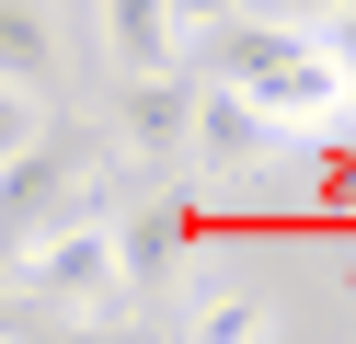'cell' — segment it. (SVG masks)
<instances>
[{"instance_id": "1", "label": "cell", "mask_w": 356, "mask_h": 344, "mask_svg": "<svg viewBox=\"0 0 356 344\" xmlns=\"http://www.w3.org/2000/svg\"><path fill=\"white\" fill-rule=\"evenodd\" d=\"M207 46H218V69H207V81L253 92V104L276 115V138H310V126H333V115H345V92H356V69L333 58L322 35H299V23H264V12H230V23H207Z\"/></svg>"}, {"instance_id": "2", "label": "cell", "mask_w": 356, "mask_h": 344, "mask_svg": "<svg viewBox=\"0 0 356 344\" xmlns=\"http://www.w3.org/2000/svg\"><path fill=\"white\" fill-rule=\"evenodd\" d=\"M127 195V149L104 126H35L24 149L0 161V264L24 241H47L58 218H81V206H115Z\"/></svg>"}, {"instance_id": "3", "label": "cell", "mask_w": 356, "mask_h": 344, "mask_svg": "<svg viewBox=\"0 0 356 344\" xmlns=\"http://www.w3.org/2000/svg\"><path fill=\"white\" fill-rule=\"evenodd\" d=\"M12 275H24V298H35V310H58V321H127V310H138L127 275H115V206L58 218L47 241L12 252Z\"/></svg>"}, {"instance_id": "4", "label": "cell", "mask_w": 356, "mask_h": 344, "mask_svg": "<svg viewBox=\"0 0 356 344\" xmlns=\"http://www.w3.org/2000/svg\"><path fill=\"white\" fill-rule=\"evenodd\" d=\"M104 138L127 149V172H172L195 149V69H127V104Z\"/></svg>"}, {"instance_id": "5", "label": "cell", "mask_w": 356, "mask_h": 344, "mask_svg": "<svg viewBox=\"0 0 356 344\" xmlns=\"http://www.w3.org/2000/svg\"><path fill=\"white\" fill-rule=\"evenodd\" d=\"M264 149H276V115L253 104V92H230V81H195V172H218V183H253L264 172Z\"/></svg>"}, {"instance_id": "6", "label": "cell", "mask_w": 356, "mask_h": 344, "mask_svg": "<svg viewBox=\"0 0 356 344\" xmlns=\"http://www.w3.org/2000/svg\"><path fill=\"white\" fill-rule=\"evenodd\" d=\"M115 275H127V298H161L172 275H184V218H172V206H138V218H127L115 206Z\"/></svg>"}, {"instance_id": "7", "label": "cell", "mask_w": 356, "mask_h": 344, "mask_svg": "<svg viewBox=\"0 0 356 344\" xmlns=\"http://www.w3.org/2000/svg\"><path fill=\"white\" fill-rule=\"evenodd\" d=\"M104 58L127 69H184V23H172V0H104Z\"/></svg>"}, {"instance_id": "8", "label": "cell", "mask_w": 356, "mask_h": 344, "mask_svg": "<svg viewBox=\"0 0 356 344\" xmlns=\"http://www.w3.org/2000/svg\"><path fill=\"white\" fill-rule=\"evenodd\" d=\"M184 333H207V344H264V333H276V298H253V287H184Z\"/></svg>"}, {"instance_id": "9", "label": "cell", "mask_w": 356, "mask_h": 344, "mask_svg": "<svg viewBox=\"0 0 356 344\" xmlns=\"http://www.w3.org/2000/svg\"><path fill=\"white\" fill-rule=\"evenodd\" d=\"M0 81H35V92L58 81V23H47V0H0Z\"/></svg>"}, {"instance_id": "10", "label": "cell", "mask_w": 356, "mask_h": 344, "mask_svg": "<svg viewBox=\"0 0 356 344\" xmlns=\"http://www.w3.org/2000/svg\"><path fill=\"white\" fill-rule=\"evenodd\" d=\"M35 126H47V92H35V81H0V161L24 149Z\"/></svg>"}, {"instance_id": "11", "label": "cell", "mask_w": 356, "mask_h": 344, "mask_svg": "<svg viewBox=\"0 0 356 344\" xmlns=\"http://www.w3.org/2000/svg\"><path fill=\"white\" fill-rule=\"evenodd\" d=\"M241 12H264V23H299V35H322L345 0H241Z\"/></svg>"}, {"instance_id": "12", "label": "cell", "mask_w": 356, "mask_h": 344, "mask_svg": "<svg viewBox=\"0 0 356 344\" xmlns=\"http://www.w3.org/2000/svg\"><path fill=\"white\" fill-rule=\"evenodd\" d=\"M310 195H322L333 218H356V149H333V161H322V183H310Z\"/></svg>"}, {"instance_id": "13", "label": "cell", "mask_w": 356, "mask_h": 344, "mask_svg": "<svg viewBox=\"0 0 356 344\" xmlns=\"http://www.w3.org/2000/svg\"><path fill=\"white\" fill-rule=\"evenodd\" d=\"M230 12H241V0H172V23H184V46L207 35V23H230Z\"/></svg>"}, {"instance_id": "14", "label": "cell", "mask_w": 356, "mask_h": 344, "mask_svg": "<svg viewBox=\"0 0 356 344\" xmlns=\"http://www.w3.org/2000/svg\"><path fill=\"white\" fill-rule=\"evenodd\" d=\"M322 46H333V58H345V69H356V0H345V12H333V23H322Z\"/></svg>"}]
</instances>
